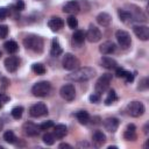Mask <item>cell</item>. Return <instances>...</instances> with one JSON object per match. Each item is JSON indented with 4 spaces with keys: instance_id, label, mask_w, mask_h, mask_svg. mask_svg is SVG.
I'll use <instances>...</instances> for the list:
<instances>
[{
    "instance_id": "obj_37",
    "label": "cell",
    "mask_w": 149,
    "mask_h": 149,
    "mask_svg": "<svg viewBox=\"0 0 149 149\" xmlns=\"http://www.w3.org/2000/svg\"><path fill=\"white\" fill-rule=\"evenodd\" d=\"M127 72H128V71H126V70L122 69V68H119V66L115 68V74H116V77H119V78H125L126 74H127Z\"/></svg>"
},
{
    "instance_id": "obj_23",
    "label": "cell",
    "mask_w": 149,
    "mask_h": 149,
    "mask_svg": "<svg viewBox=\"0 0 149 149\" xmlns=\"http://www.w3.org/2000/svg\"><path fill=\"white\" fill-rule=\"evenodd\" d=\"M62 52H63V49H62L58 40L57 38H52V41H51V48H50V55L54 56V57H57Z\"/></svg>"
},
{
    "instance_id": "obj_49",
    "label": "cell",
    "mask_w": 149,
    "mask_h": 149,
    "mask_svg": "<svg viewBox=\"0 0 149 149\" xmlns=\"http://www.w3.org/2000/svg\"><path fill=\"white\" fill-rule=\"evenodd\" d=\"M0 56H1V51H0Z\"/></svg>"
},
{
    "instance_id": "obj_16",
    "label": "cell",
    "mask_w": 149,
    "mask_h": 149,
    "mask_svg": "<svg viewBox=\"0 0 149 149\" xmlns=\"http://www.w3.org/2000/svg\"><path fill=\"white\" fill-rule=\"evenodd\" d=\"M104 127H105V129L107 132L114 133V132H116V129L119 127V120L116 118H113V116L112 118H107L104 121Z\"/></svg>"
},
{
    "instance_id": "obj_46",
    "label": "cell",
    "mask_w": 149,
    "mask_h": 149,
    "mask_svg": "<svg viewBox=\"0 0 149 149\" xmlns=\"http://www.w3.org/2000/svg\"><path fill=\"white\" fill-rule=\"evenodd\" d=\"M2 128H3V122H2V120L0 119V130H2Z\"/></svg>"
},
{
    "instance_id": "obj_32",
    "label": "cell",
    "mask_w": 149,
    "mask_h": 149,
    "mask_svg": "<svg viewBox=\"0 0 149 149\" xmlns=\"http://www.w3.org/2000/svg\"><path fill=\"white\" fill-rule=\"evenodd\" d=\"M31 70H33V72H35L36 74H44V73H45V68H44V65L41 64V63H35V64H33Z\"/></svg>"
},
{
    "instance_id": "obj_4",
    "label": "cell",
    "mask_w": 149,
    "mask_h": 149,
    "mask_svg": "<svg viewBox=\"0 0 149 149\" xmlns=\"http://www.w3.org/2000/svg\"><path fill=\"white\" fill-rule=\"evenodd\" d=\"M50 90H51L50 83L47 80H42L34 84V86L31 87V93L35 97H45L50 93Z\"/></svg>"
},
{
    "instance_id": "obj_33",
    "label": "cell",
    "mask_w": 149,
    "mask_h": 149,
    "mask_svg": "<svg viewBox=\"0 0 149 149\" xmlns=\"http://www.w3.org/2000/svg\"><path fill=\"white\" fill-rule=\"evenodd\" d=\"M42 140H43V142L47 144V146H52L54 143H55V135L54 134H50V133H45L44 135H43V137H42Z\"/></svg>"
},
{
    "instance_id": "obj_26",
    "label": "cell",
    "mask_w": 149,
    "mask_h": 149,
    "mask_svg": "<svg viewBox=\"0 0 149 149\" xmlns=\"http://www.w3.org/2000/svg\"><path fill=\"white\" fill-rule=\"evenodd\" d=\"M76 118L81 125H87L90 121V114L86 111H78L76 113Z\"/></svg>"
},
{
    "instance_id": "obj_7",
    "label": "cell",
    "mask_w": 149,
    "mask_h": 149,
    "mask_svg": "<svg viewBox=\"0 0 149 149\" xmlns=\"http://www.w3.org/2000/svg\"><path fill=\"white\" fill-rule=\"evenodd\" d=\"M59 94L61 97L66 100V101H72L76 97V90H74V86L72 84H65L61 87L59 90Z\"/></svg>"
},
{
    "instance_id": "obj_14",
    "label": "cell",
    "mask_w": 149,
    "mask_h": 149,
    "mask_svg": "<svg viewBox=\"0 0 149 149\" xmlns=\"http://www.w3.org/2000/svg\"><path fill=\"white\" fill-rule=\"evenodd\" d=\"M80 10V3L77 0H71L68 1L64 6H63V12L70 15H74Z\"/></svg>"
},
{
    "instance_id": "obj_24",
    "label": "cell",
    "mask_w": 149,
    "mask_h": 149,
    "mask_svg": "<svg viewBox=\"0 0 149 149\" xmlns=\"http://www.w3.org/2000/svg\"><path fill=\"white\" fill-rule=\"evenodd\" d=\"M68 134V128L65 125H56L54 126V135L57 139H63Z\"/></svg>"
},
{
    "instance_id": "obj_48",
    "label": "cell",
    "mask_w": 149,
    "mask_h": 149,
    "mask_svg": "<svg viewBox=\"0 0 149 149\" xmlns=\"http://www.w3.org/2000/svg\"><path fill=\"white\" fill-rule=\"evenodd\" d=\"M0 149H3V147H2V146H0Z\"/></svg>"
},
{
    "instance_id": "obj_15",
    "label": "cell",
    "mask_w": 149,
    "mask_h": 149,
    "mask_svg": "<svg viewBox=\"0 0 149 149\" xmlns=\"http://www.w3.org/2000/svg\"><path fill=\"white\" fill-rule=\"evenodd\" d=\"M128 7L132 8V9L128 10V12L130 13V15H132V17H133V21H142V22H146V21H147V16H146V14L141 10L140 7H137V6H135V5H129Z\"/></svg>"
},
{
    "instance_id": "obj_41",
    "label": "cell",
    "mask_w": 149,
    "mask_h": 149,
    "mask_svg": "<svg viewBox=\"0 0 149 149\" xmlns=\"http://www.w3.org/2000/svg\"><path fill=\"white\" fill-rule=\"evenodd\" d=\"M90 101L91 102H99L100 101V95L99 94H97V93H93V94H91L90 95Z\"/></svg>"
},
{
    "instance_id": "obj_42",
    "label": "cell",
    "mask_w": 149,
    "mask_h": 149,
    "mask_svg": "<svg viewBox=\"0 0 149 149\" xmlns=\"http://www.w3.org/2000/svg\"><path fill=\"white\" fill-rule=\"evenodd\" d=\"M1 87L2 88H7L8 87V85H9V80L7 79V78H5V77H1Z\"/></svg>"
},
{
    "instance_id": "obj_13",
    "label": "cell",
    "mask_w": 149,
    "mask_h": 149,
    "mask_svg": "<svg viewBox=\"0 0 149 149\" xmlns=\"http://www.w3.org/2000/svg\"><path fill=\"white\" fill-rule=\"evenodd\" d=\"M22 129H23V133L27 136H30V137L37 136L38 133H40V127L37 125H35L34 122H31V121L24 122L23 126H22Z\"/></svg>"
},
{
    "instance_id": "obj_39",
    "label": "cell",
    "mask_w": 149,
    "mask_h": 149,
    "mask_svg": "<svg viewBox=\"0 0 149 149\" xmlns=\"http://www.w3.org/2000/svg\"><path fill=\"white\" fill-rule=\"evenodd\" d=\"M9 14V10L6 7H0V21L5 20Z\"/></svg>"
},
{
    "instance_id": "obj_12",
    "label": "cell",
    "mask_w": 149,
    "mask_h": 149,
    "mask_svg": "<svg viewBox=\"0 0 149 149\" xmlns=\"http://www.w3.org/2000/svg\"><path fill=\"white\" fill-rule=\"evenodd\" d=\"M3 64H5V69L8 72H15L20 65V58L17 56H9L5 59Z\"/></svg>"
},
{
    "instance_id": "obj_47",
    "label": "cell",
    "mask_w": 149,
    "mask_h": 149,
    "mask_svg": "<svg viewBox=\"0 0 149 149\" xmlns=\"http://www.w3.org/2000/svg\"><path fill=\"white\" fill-rule=\"evenodd\" d=\"M144 134H148V125L144 127Z\"/></svg>"
},
{
    "instance_id": "obj_22",
    "label": "cell",
    "mask_w": 149,
    "mask_h": 149,
    "mask_svg": "<svg viewBox=\"0 0 149 149\" xmlns=\"http://www.w3.org/2000/svg\"><path fill=\"white\" fill-rule=\"evenodd\" d=\"M100 64H101L102 68H105V69H107V70H112V69H115V68L118 66L116 61L113 59L112 57H107V56H105V57L101 58Z\"/></svg>"
},
{
    "instance_id": "obj_17",
    "label": "cell",
    "mask_w": 149,
    "mask_h": 149,
    "mask_svg": "<svg viewBox=\"0 0 149 149\" xmlns=\"http://www.w3.org/2000/svg\"><path fill=\"white\" fill-rule=\"evenodd\" d=\"M105 142H106V135L102 132H100V130H95L93 133V135H92V143H93V146L97 147V148H100Z\"/></svg>"
},
{
    "instance_id": "obj_35",
    "label": "cell",
    "mask_w": 149,
    "mask_h": 149,
    "mask_svg": "<svg viewBox=\"0 0 149 149\" xmlns=\"http://www.w3.org/2000/svg\"><path fill=\"white\" fill-rule=\"evenodd\" d=\"M149 87V79L147 78V77H144V78H142L141 79V81H140V85H139V90L140 91H146L147 88Z\"/></svg>"
},
{
    "instance_id": "obj_27",
    "label": "cell",
    "mask_w": 149,
    "mask_h": 149,
    "mask_svg": "<svg viewBox=\"0 0 149 149\" xmlns=\"http://www.w3.org/2000/svg\"><path fill=\"white\" fill-rule=\"evenodd\" d=\"M3 47H5L6 51L9 52V54H15V52L19 50V45H17V43H16L15 41H12V40L5 42Z\"/></svg>"
},
{
    "instance_id": "obj_25",
    "label": "cell",
    "mask_w": 149,
    "mask_h": 149,
    "mask_svg": "<svg viewBox=\"0 0 149 149\" xmlns=\"http://www.w3.org/2000/svg\"><path fill=\"white\" fill-rule=\"evenodd\" d=\"M118 15H119V17H120V21L121 22H123V23H130L132 21H133V17H132V15H130V13L128 12V10H126V9H119L118 10Z\"/></svg>"
},
{
    "instance_id": "obj_8",
    "label": "cell",
    "mask_w": 149,
    "mask_h": 149,
    "mask_svg": "<svg viewBox=\"0 0 149 149\" xmlns=\"http://www.w3.org/2000/svg\"><path fill=\"white\" fill-rule=\"evenodd\" d=\"M29 114H30V116H33V118L43 116V115L48 114V107H47V105L43 104V102L34 104V105L30 106V108H29Z\"/></svg>"
},
{
    "instance_id": "obj_9",
    "label": "cell",
    "mask_w": 149,
    "mask_h": 149,
    "mask_svg": "<svg viewBox=\"0 0 149 149\" xmlns=\"http://www.w3.org/2000/svg\"><path fill=\"white\" fill-rule=\"evenodd\" d=\"M85 37H86V40H87L88 42L95 43V42H98V41L101 40V31H100L99 28H97L95 26L91 24V26L88 27L87 31L85 33Z\"/></svg>"
},
{
    "instance_id": "obj_36",
    "label": "cell",
    "mask_w": 149,
    "mask_h": 149,
    "mask_svg": "<svg viewBox=\"0 0 149 149\" xmlns=\"http://www.w3.org/2000/svg\"><path fill=\"white\" fill-rule=\"evenodd\" d=\"M54 126H55L54 121L49 120V121H44V122H42L38 127H40V129H41V130H48L49 128H51V127H54Z\"/></svg>"
},
{
    "instance_id": "obj_31",
    "label": "cell",
    "mask_w": 149,
    "mask_h": 149,
    "mask_svg": "<svg viewBox=\"0 0 149 149\" xmlns=\"http://www.w3.org/2000/svg\"><path fill=\"white\" fill-rule=\"evenodd\" d=\"M10 114H12V116H13L15 120L21 119V116H22V114H23V107H22V106H15V107L12 109Z\"/></svg>"
},
{
    "instance_id": "obj_10",
    "label": "cell",
    "mask_w": 149,
    "mask_h": 149,
    "mask_svg": "<svg viewBox=\"0 0 149 149\" xmlns=\"http://www.w3.org/2000/svg\"><path fill=\"white\" fill-rule=\"evenodd\" d=\"M133 31L136 35V37L141 41H148L149 40V28L146 24H135L133 27Z\"/></svg>"
},
{
    "instance_id": "obj_34",
    "label": "cell",
    "mask_w": 149,
    "mask_h": 149,
    "mask_svg": "<svg viewBox=\"0 0 149 149\" xmlns=\"http://www.w3.org/2000/svg\"><path fill=\"white\" fill-rule=\"evenodd\" d=\"M66 23H68V26H69L71 29H74V28H77V27H78V20H77L73 15H70V16L68 17Z\"/></svg>"
},
{
    "instance_id": "obj_18",
    "label": "cell",
    "mask_w": 149,
    "mask_h": 149,
    "mask_svg": "<svg viewBox=\"0 0 149 149\" xmlns=\"http://www.w3.org/2000/svg\"><path fill=\"white\" fill-rule=\"evenodd\" d=\"M63 26H64V21H63L61 17H58V16H54V17H51V19L48 21V27H49L52 31H58V30H61V29L63 28Z\"/></svg>"
},
{
    "instance_id": "obj_28",
    "label": "cell",
    "mask_w": 149,
    "mask_h": 149,
    "mask_svg": "<svg viewBox=\"0 0 149 149\" xmlns=\"http://www.w3.org/2000/svg\"><path fill=\"white\" fill-rule=\"evenodd\" d=\"M85 33H84V30H80V29H78V30H76L74 33H73V35H72V40L76 42V43H78V44H81L84 41H85Z\"/></svg>"
},
{
    "instance_id": "obj_21",
    "label": "cell",
    "mask_w": 149,
    "mask_h": 149,
    "mask_svg": "<svg viewBox=\"0 0 149 149\" xmlns=\"http://www.w3.org/2000/svg\"><path fill=\"white\" fill-rule=\"evenodd\" d=\"M97 22L101 27H108L111 24V22H112V17H111V15L108 13L102 12V13H99L97 15Z\"/></svg>"
},
{
    "instance_id": "obj_45",
    "label": "cell",
    "mask_w": 149,
    "mask_h": 149,
    "mask_svg": "<svg viewBox=\"0 0 149 149\" xmlns=\"http://www.w3.org/2000/svg\"><path fill=\"white\" fill-rule=\"evenodd\" d=\"M58 148H68V149H71L72 148V146H70V144H68V143H61L59 146H58Z\"/></svg>"
},
{
    "instance_id": "obj_11",
    "label": "cell",
    "mask_w": 149,
    "mask_h": 149,
    "mask_svg": "<svg viewBox=\"0 0 149 149\" xmlns=\"http://www.w3.org/2000/svg\"><path fill=\"white\" fill-rule=\"evenodd\" d=\"M115 37H116V41L122 47V48H128L132 43V40H130V35L126 31V30H118L115 33Z\"/></svg>"
},
{
    "instance_id": "obj_6",
    "label": "cell",
    "mask_w": 149,
    "mask_h": 149,
    "mask_svg": "<svg viewBox=\"0 0 149 149\" xmlns=\"http://www.w3.org/2000/svg\"><path fill=\"white\" fill-rule=\"evenodd\" d=\"M127 113L133 118H139L144 113V105L140 101H130L126 107Z\"/></svg>"
},
{
    "instance_id": "obj_20",
    "label": "cell",
    "mask_w": 149,
    "mask_h": 149,
    "mask_svg": "<svg viewBox=\"0 0 149 149\" xmlns=\"http://www.w3.org/2000/svg\"><path fill=\"white\" fill-rule=\"evenodd\" d=\"M123 137L127 141H135L136 140L137 135H136V127H135V125L130 123V125L127 126V128H126V130L123 133Z\"/></svg>"
},
{
    "instance_id": "obj_44",
    "label": "cell",
    "mask_w": 149,
    "mask_h": 149,
    "mask_svg": "<svg viewBox=\"0 0 149 149\" xmlns=\"http://www.w3.org/2000/svg\"><path fill=\"white\" fill-rule=\"evenodd\" d=\"M8 100H9V97H8V95H6V94H3V93H0V102H1V104L7 102Z\"/></svg>"
},
{
    "instance_id": "obj_3",
    "label": "cell",
    "mask_w": 149,
    "mask_h": 149,
    "mask_svg": "<svg viewBox=\"0 0 149 149\" xmlns=\"http://www.w3.org/2000/svg\"><path fill=\"white\" fill-rule=\"evenodd\" d=\"M112 79H113V77H112L111 73H104L102 76H100L99 79L97 80L95 85H94V91H95V93L100 95L101 93L106 92V91L108 90V87H109V84H111Z\"/></svg>"
},
{
    "instance_id": "obj_50",
    "label": "cell",
    "mask_w": 149,
    "mask_h": 149,
    "mask_svg": "<svg viewBox=\"0 0 149 149\" xmlns=\"http://www.w3.org/2000/svg\"><path fill=\"white\" fill-rule=\"evenodd\" d=\"M0 107H1V102H0Z\"/></svg>"
},
{
    "instance_id": "obj_29",
    "label": "cell",
    "mask_w": 149,
    "mask_h": 149,
    "mask_svg": "<svg viewBox=\"0 0 149 149\" xmlns=\"http://www.w3.org/2000/svg\"><path fill=\"white\" fill-rule=\"evenodd\" d=\"M3 140H5L7 143H9V144H14L17 139H16L15 134H14L12 130H7V132L3 133Z\"/></svg>"
},
{
    "instance_id": "obj_19",
    "label": "cell",
    "mask_w": 149,
    "mask_h": 149,
    "mask_svg": "<svg viewBox=\"0 0 149 149\" xmlns=\"http://www.w3.org/2000/svg\"><path fill=\"white\" fill-rule=\"evenodd\" d=\"M115 44H114V42H112V41H106V42H104L100 47H99V51L102 54V55H111V54H113L114 51H115Z\"/></svg>"
},
{
    "instance_id": "obj_1",
    "label": "cell",
    "mask_w": 149,
    "mask_h": 149,
    "mask_svg": "<svg viewBox=\"0 0 149 149\" xmlns=\"http://www.w3.org/2000/svg\"><path fill=\"white\" fill-rule=\"evenodd\" d=\"M95 76V70L91 66H84L78 68L73 70L71 73H69L65 78L69 81H87L92 79Z\"/></svg>"
},
{
    "instance_id": "obj_38",
    "label": "cell",
    "mask_w": 149,
    "mask_h": 149,
    "mask_svg": "<svg viewBox=\"0 0 149 149\" xmlns=\"http://www.w3.org/2000/svg\"><path fill=\"white\" fill-rule=\"evenodd\" d=\"M8 31H9L8 27H7L6 24H1V26H0V38H5V37H7Z\"/></svg>"
},
{
    "instance_id": "obj_40",
    "label": "cell",
    "mask_w": 149,
    "mask_h": 149,
    "mask_svg": "<svg viewBox=\"0 0 149 149\" xmlns=\"http://www.w3.org/2000/svg\"><path fill=\"white\" fill-rule=\"evenodd\" d=\"M14 6V8L17 10V12H21V10H23L24 9V2L22 1V0H17L16 1V3L15 5H13Z\"/></svg>"
},
{
    "instance_id": "obj_43",
    "label": "cell",
    "mask_w": 149,
    "mask_h": 149,
    "mask_svg": "<svg viewBox=\"0 0 149 149\" xmlns=\"http://www.w3.org/2000/svg\"><path fill=\"white\" fill-rule=\"evenodd\" d=\"M125 79H126V81L127 83H132L133 80H134V74L133 73H130L129 71L127 72V74H126V77H125Z\"/></svg>"
},
{
    "instance_id": "obj_5",
    "label": "cell",
    "mask_w": 149,
    "mask_h": 149,
    "mask_svg": "<svg viewBox=\"0 0 149 149\" xmlns=\"http://www.w3.org/2000/svg\"><path fill=\"white\" fill-rule=\"evenodd\" d=\"M62 64H63V68H64L65 70L73 71V70H76V69H78V68H79L80 62H79V59H78L74 55H72V54L68 52V54H65V55H64L63 61H62Z\"/></svg>"
},
{
    "instance_id": "obj_2",
    "label": "cell",
    "mask_w": 149,
    "mask_h": 149,
    "mask_svg": "<svg viewBox=\"0 0 149 149\" xmlns=\"http://www.w3.org/2000/svg\"><path fill=\"white\" fill-rule=\"evenodd\" d=\"M23 45L28 50H31L34 52L40 54L43 50L44 42H43V38L40 37V36H37V35H29V36H27L23 40Z\"/></svg>"
},
{
    "instance_id": "obj_30",
    "label": "cell",
    "mask_w": 149,
    "mask_h": 149,
    "mask_svg": "<svg viewBox=\"0 0 149 149\" xmlns=\"http://www.w3.org/2000/svg\"><path fill=\"white\" fill-rule=\"evenodd\" d=\"M116 99H118V95H116L115 91L114 90H109L108 93H107V97L105 99V104L106 105H112L114 101H116Z\"/></svg>"
}]
</instances>
